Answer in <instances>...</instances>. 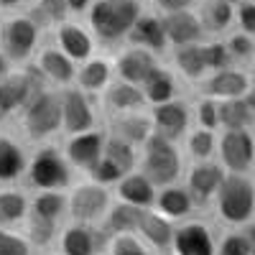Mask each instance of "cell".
I'll use <instances>...</instances> for the list:
<instances>
[{
    "label": "cell",
    "mask_w": 255,
    "mask_h": 255,
    "mask_svg": "<svg viewBox=\"0 0 255 255\" xmlns=\"http://www.w3.org/2000/svg\"><path fill=\"white\" fill-rule=\"evenodd\" d=\"M18 130L23 140L38 145L51 143L56 135H61V100L59 90L44 84L41 90L31 95V100L23 105V110L15 115Z\"/></svg>",
    "instance_id": "cell-1"
},
{
    "label": "cell",
    "mask_w": 255,
    "mask_h": 255,
    "mask_svg": "<svg viewBox=\"0 0 255 255\" xmlns=\"http://www.w3.org/2000/svg\"><path fill=\"white\" fill-rule=\"evenodd\" d=\"M140 13V0H92L87 10V28L97 44L115 46L120 41H128V33Z\"/></svg>",
    "instance_id": "cell-2"
},
{
    "label": "cell",
    "mask_w": 255,
    "mask_h": 255,
    "mask_svg": "<svg viewBox=\"0 0 255 255\" xmlns=\"http://www.w3.org/2000/svg\"><path fill=\"white\" fill-rule=\"evenodd\" d=\"M23 179L33 191H46V189L67 191L74 181V168L56 143H38L33 153H28Z\"/></svg>",
    "instance_id": "cell-3"
},
{
    "label": "cell",
    "mask_w": 255,
    "mask_h": 255,
    "mask_svg": "<svg viewBox=\"0 0 255 255\" xmlns=\"http://www.w3.org/2000/svg\"><path fill=\"white\" fill-rule=\"evenodd\" d=\"M212 202H215L217 217L225 225L240 227L255 217V179L250 174L227 171Z\"/></svg>",
    "instance_id": "cell-4"
},
{
    "label": "cell",
    "mask_w": 255,
    "mask_h": 255,
    "mask_svg": "<svg viewBox=\"0 0 255 255\" xmlns=\"http://www.w3.org/2000/svg\"><path fill=\"white\" fill-rule=\"evenodd\" d=\"M138 171L145 174L156 186L181 181V176H184V156H181L179 143L153 133L140 145Z\"/></svg>",
    "instance_id": "cell-5"
},
{
    "label": "cell",
    "mask_w": 255,
    "mask_h": 255,
    "mask_svg": "<svg viewBox=\"0 0 255 255\" xmlns=\"http://www.w3.org/2000/svg\"><path fill=\"white\" fill-rule=\"evenodd\" d=\"M113 199V189L90 176H84L82 181H72V186L67 189V220L100 227Z\"/></svg>",
    "instance_id": "cell-6"
},
{
    "label": "cell",
    "mask_w": 255,
    "mask_h": 255,
    "mask_svg": "<svg viewBox=\"0 0 255 255\" xmlns=\"http://www.w3.org/2000/svg\"><path fill=\"white\" fill-rule=\"evenodd\" d=\"M41 28L28 13H10L0 20V51H3L13 67L28 64L41 44Z\"/></svg>",
    "instance_id": "cell-7"
},
{
    "label": "cell",
    "mask_w": 255,
    "mask_h": 255,
    "mask_svg": "<svg viewBox=\"0 0 255 255\" xmlns=\"http://www.w3.org/2000/svg\"><path fill=\"white\" fill-rule=\"evenodd\" d=\"M44 79L38 77V72L33 69V64H23V67H13L3 79H0V123L13 120L23 105L31 100V95L36 90L44 87Z\"/></svg>",
    "instance_id": "cell-8"
},
{
    "label": "cell",
    "mask_w": 255,
    "mask_h": 255,
    "mask_svg": "<svg viewBox=\"0 0 255 255\" xmlns=\"http://www.w3.org/2000/svg\"><path fill=\"white\" fill-rule=\"evenodd\" d=\"M59 100H61V135L84 133L100 125V108H95V97L82 92L77 84L59 90Z\"/></svg>",
    "instance_id": "cell-9"
},
{
    "label": "cell",
    "mask_w": 255,
    "mask_h": 255,
    "mask_svg": "<svg viewBox=\"0 0 255 255\" xmlns=\"http://www.w3.org/2000/svg\"><path fill=\"white\" fill-rule=\"evenodd\" d=\"M225 171L250 174L255 166V135L250 128H235V130H220L217 135V156Z\"/></svg>",
    "instance_id": "cell-10"
},
{
    "label": "cell",
    "mask_w": 255,
    "mask_h": 255,
    "mask_svg": "<svg viewBox=\"0 0 255 255\" xmlns=\"http://www.w3.org/2000/svg\"><path fill=\"white\" fill-rule=\"evenodd\" d=\"M105 240L108 235L102 232V227L67 220L59 227L54 250L59 255H97L105 250Z\"/></svg>",
    "instance_id": "cell-11"
},
{
    "label": "cell",
    "mask_w": 255,
    "mask_h": 255,
    "mask_svg": "<svg viewBox=\"0 0 255 255\" xmlns=\"http://www.w3.org/2000/svg\"><path fill=\"white\" fill-rule=\"evenodd\" d=\"M148 115H151L156 135H163V138L176 140V143L184 140V135L191 130V120H194V113H191V108L181 97H174V100L161 102V105H151Z\"/></svg>",
    "instance_id": "cell-12"
},
{
    "label": "cell",
    "mask_w": 255,
    "mask_h": 255,
    "mask_svg": "<svg viewBox=\"0 0 255 255\" xmlns=\"http://www.w3.org/2000/svg\"><path fill=\"white\" fill-rule=\"evenodd\" d=\"M105 138H108L105 128L97 125V128H92V130L67 135V140H64V145H61V151H64V156H67V161L72 163L74 171L87 176L92 168H95V163L102 158Z\"/></svg>",
    "instance_id": "cell-13"
},
{
    "label": "cell",
    "mask_w": 255,
    "mask_h": 255,
    "mask_svg": "<svg viewBox=\"0 0 255 255\" xmlns=\"http://www.w3.org/2000/svg\"><path fill=\"white\" fill-rule=\"evenodd\" d=\"M31 64H33V69L38 72V77L44 79L49 87L64 90V87H69V84H74L77 61H72L56 44L38 46L33 59H31Z\"/></svg>",
    "instance_id": "cell-14"
},
{
    "label": "cell",
    "mask_w": 255,
    "mask_h": 255,
    "mask_svg": "<svg viewBox=\"0 0 255 255\" xmlns=\"http://www.w3.org/2000/svg\"><path fill=\"white\" fill-rule=\"evenodd\" d=\"M215 250H217V238L209 230V225L194 217L176 222L171 255H215Z\"/></svg>",
    "instance_id": "cell-15"
},
{
    "label": "cell",
    "mask_w": 255,
    "mask_h": 255,
    "mask_svg": "<svg viewBox=\"0 0 255 255\" xmlns=\"http://www.w3.org/2000/svg\"><path fill=\"white\" fill-rule=\"evenodd\" d=\"M225 174L227 171L222 168V163L217 158L194 161V163L186 168L184 184L191 191V197H194L197 207H204V204H209L212 199H215V194H217V189H220Z\"/></svg>",
    "instance_id": "cell-16"
},
{
    "label": "cell",
    "mask_w": 255,
    "mask_h": 255,
    "mask_svg": "<svg viewBox=\"0 0 255 255\" xmlns=\"http://www.w3.org/2000/svg\"><path fill=\"white\" fill-rule=\"evenodd\" d=\"M54 44L67 54L72 61H84L90 59L95 54V46L97 41L92 36V31L87 26L77 23V20H59V23L54 26Z\"/></svg>",
    "instance_id": "cell-17"
},
{
    "label": "cell",
    "mask_w": 255,
    "mask_h": 255,
    "mask_svg": "<svg viewBox=\"0 0 255 255\" xmlns=\"http://www.w3.org/2000/svg\"><path fill=\"white\" fill-rule=\"evenodd\" d=\"M100 110L105 115H120V113H133V110H145L148 102L143 97V90L138 87V84H130L125 79H113L108 87H105L100 95Z\"/></svg>",
    "instance_id": "cell-18"
},
{
    "label": "cell",
    "mask_w": 255,
    "mask_h": 255,
    "mask_svg": "<svg viewBox=\"0 0 255 255\" xmlns=\"http://www.w3.org/2000/svg\"><path fill=\"white\" fill-rule=\"evenodd\" d=\"M174 230H176V222L163 217L158 209L148 207L143 209L140 215V222H138V238L151 248L156 255H171V243H174Z\"/></svg>",
    "instance_id": "cell-19"
},
{
    "label": "cell",
    "mask_w": 255,
    "mask_h": 255,
    "mask_svg": "<svg viewBox=\"0 0 255 255\" xmlns=\"http://www.w3.org/2000/svg\"><path fill=\"white\" fill-rule=\"evenodd\" d=\"M156 64H158V56L153 51H148L143 46L128 44L113 59V69H115V77L118 79H125V82L138 84V87H140V82L156 69Z\"/></svg>",
    "instance_id": "cell-20"
},
{
    "label": "cell",
    "mask_w": 255,
    "mask_h": 255,
    "mask_svg": "<svg viewBox=\"0 0 255 255\" xmlns=\"http://www.w3.org/2000/svg\"><path fill=\"white\" fill-rule=\"evenodd\" d=\"M161 15V26L166 33L168 46H184V44H194V41L204 38V26L197 13L191 10H174V13H158Z\"/></svg>",
    "instance_id": "cell-21"
},
{
    "label": "cell",
    "mask_w": 255,
    "mask_h": 255,
    "mask_svg": "<svg viewBox=\"0 0 255 255\" xmlns=\"http://www.w3.org/2000/svg\"><path fill=\"white\" fill-rule=\"evenodd\" d=\"M202 90L204 95L209 97H217V100H225V97H243L248 90H250V77L245 69L230 64L225 69H217V72H209L202 82Z\"/></svg>",
    "instance_id": "cell-22"
},
{
    "label": "cell",
    "mask_w": 255,
    "mask_h": 255,
    "mask_svg": "<svg viewBox=\"0 0 255 255\" xmlns=\"http://www.w3.org/2000/svg\"><path fill=\"white\" fill-rule=\"evenodd\" d=\"M153 209H158L168 220L181 222V220H189L197 212V202H194V197H191V191L186 189V184L174 181V184L158 186Z\"/></svg>",
    "instance_id": "cell-23"
},
{
    "label": "cell",
    "mask_w": 255,
    "mask_h": 255,
    "mask_svg": "<svg viewBox=\"0 0 255 255\" xmlns=\"http://www.w3.org/2000/svg\"><path fill=\"white\" fill-rule=\"evenodd\" d=\"M105 130H108L110 135H115V138H123V140L140 148L148 138L153 135V123H151V115H148L145 110H133V113L110 115Z\"/></svg>",
    "instance_id": "cell-24"
},
{
    "label": "cell",
    "mask_w": 255,
    "mask_h": 255,
    "mask_svg": "<svg viewBox=\"0 0 255 255\" xmlns=\"http://www.w3.org/2000/svg\"><path fill=\"white\" fill-rule=\"evenodd\" d=\"M113 79H115V69H113V59H108V56L92 54L90 59H84V61L77 64L74 84L82 92H87L92 97H97Z\"/></svg>",
    "instance_id": "cell-25"
},
{
    "label": "cell",
    "mask_w": 255,
    "mask_h": 255,
    "mask_svg": "<svg viewBox=\"0 0 255 255\" xmlns=\"http://www.w3.org/2000/svg\"><path fill=\"white\" fill-rule=\"evenodd\" d=\"M156 191H158V186L148 179L145 174H140L138 168H135V171H130V174H125V176L113 186L115 199L128 202V204H133V207H140V209L153 207Z\"/></svg>",
    "instance_id": "cell-26"
},
{
    "label": "cell",
    "mask_w": 255,
    "mask_h": 255,
    "mask_svg": "<svg viewBox=\"0 0 255 255\" xmlns=\"http://www.w3.org/2000/svg\"><path fill=\"white\" fill-rule=\"evenodd\" d=\"M128 44L143 46L148 51H153L156 56H161L168 49V41H166V33L161 26V15L143 10L135 20V26L130 28V33H128Z\"/></svg>",
    "instance_id": "cell-27"
},
{
    "label": "cell",
    "mask_w": 255,
    "mask_h": 255,
    "mask_svg": "<svg viewBox=\"0 0 255 255\" xmlns=\"http://www.w3.org/2000/svg\"><path fill=\"white\" fill-rule=\"evenodd\" d=\"M28 153L15 135L0 130V184H15L26 174Z\"/></svg>",
    "instance_id": "cell-28"
},
{
    "label": "cell",
    "mask_w": 255,
    "mask_h": 255,
    "mask_svg": "<svg viewBox=\"0 0 255 255\" xmlns=\"http://www.w3.org/2000/svg\"><path fill=\"white\" fill-rule=\"evenodd\" d=\"M31 197L26 189L15 184H0V225L3 227H20L28 215Z\"/></svg>",
    "instance_id": "cell-29"
},
{
    "label": "cell",
    "mask_w": 255,
    "mask_h": 255,
    "mask_svg": "<svg viewBox=\"0 0 255 255\" xmlns=\"http://www.w3.org/2000/svg\"><path fill=\"white\" fill-rule=\"evenodd\" d=\"M140 90H143V97L148 102V108H151V105H161V102H168V100L179 97V79L171 69L156 64V69L140 82Z\"/></svg>",
    "instance_id": "cell-30"
},
{
    "label": "cell",
    "mask_w": 255,
    "mask_h": 255,
    "mask_svg": "<svg viewBox=\"0 0 255 255\" xmlns=\"http://www.w3.org/2000/svg\"><path fill=\"white\" fill-rule=\"evenodd\" d=\"M174 67L176 72L189 79V82H202L209 74L207 56H204V41H194V44L174 46Z\"/></svg>",
    "instance_id": "cell-31"
},
{
    "label": "cell",
    "mask_w": 255,
    "mask_h": 255,
    "mask_svg": "<svg viewBox=\"0 0 255 255\" xmlns=\"http://www.w3.org/2000/svg\"><path fill=\"white\" fill-rule=\"evenodd\" d=\"M105 133H108V130H105ZM138 153H140V148L133 145V143H128V140H123V138H115L110 133H108V138H105L102 158L108 161L110 166H115L123 176L138 168Z\"/></svg>",
    "instance_id": "cell-32"
},
{
    "label": "cell",
    "mask_w": 255,
    "mask_h": 255,
    "mask_svg": "<svg viewBox=\"0 0 255 255\" xmlns=\"http://www.w3.org/2000/svg\"><path fill=\"white\" fill-rule=\"evenodd\" d=\"M140 215H143L140 207H133L128 202L113 199V204H110L108 215H105L100 227H102L105 235H115V232H135L138 222H140Z\"/></svg>",
    "instance_id": "cell-33"
},
{
    "label": "cell",
    "mask_w": 255,
    "mask_h": 255,
    "mask_svg": "<svg viewBox=\"0 0 255 255\" xmlns=\"http://www.w3.org/2000/svg\"><path fill=\"white\" fill-rule=\"evenodd\" d=\"M28 212L44 220H51V222H67V191H61V189L36 191L31 197Z\"/></svg>",
    "instance_id": "cell-34"
},
{
    "label": "cell",
    "mask_w": 255,
    "mask_h": 255,
    "mask_svg": "<svg viewBox=\"0 0 255 255\" xmlns=\"http://www.w3.org/2000/svg\"><path fill=\"white\" fill-rule=\"evenodd\" d=\"M217 115H220V130H235V128H250V108L243 97H225L217 100Z\"/></svg>",
    "instance_id": "cell-35"
},
{
    "label": "cell",
    "mask_w": 255,
    "mask_h": 255,
    "mask_svg": "<svg viewBox=\"0 0 255 255\" xmlns=\"http://www.w3.org/2000/svg\"><path fill=\"white\" fill-rule=\"evenodd\" d=\"M217 135H220V130H209V128H199V125L191 128L184 135L186 153L191 156V161L215 158L217 156Z\"/></svg>",
    "instance_id": "cell-36"
},
{
    "label": "cell",
    "mask_w": 255,
    "mask_h": 255,
    "mask_svg": "<svg viewBox=\"0 0 255 255\" xmlns=\"http://www.w3.org/2000/svg\"><path fill=\"white\" fill-rule=\"evenodd\" d=\"M199 20L204 26V33H222L232 26V20H235V5L225 3V0H209L204 3L202 13H199Z\"/></svg>",
    "instance_id": "cell-37"
},
{
    "label": "cell",
    "mask_w": 255,
    "mask_h": 255,
    "mask_svg": "<svg viewBox=\"0 0 255 255\" xmlns=\"http://www.w3.org/2000/svg\"><path fill=\"white\" fill-rule=\"evenodd\" d=\"M105 253L108 255H156L138 238V232H115V235H108Z\"/></svg>",
    "instance_id": "cell-38"
},
{
    "label": "cell",
    "mask_w": 255,
    "mask_h": 255,
    "mask_svg": "<svg viewBox=\"0 0 255 255\" xmlns=\"http://www.w3.org/2000/svg\"><path fill=\"white\" fill-rule=\"evenodd\" d=\"M28 15L41 28H46V26H56L59 20H67L69 5H67V0H36L28 8Z\"/></svg>",
    "instance_id": "cell-39"
},
{
    "label": "cell",
    "mask_w": 255,
    "mask_h": 255,
    "mask_svg": "<svg viewBox=\"0 0 255 255\" xmlns=\"http://www.w3.org/2000/svg\"><path fill=\"white\" fill-rule=\"evenodd\" d=\"M0 255H36V248L20 227L0 225Z\"/></svg>",
    "instance_id": "cell-40"
},
{
    "label": "cell",
    "mask_w": 255,
    "mask_h": 255,
    "mask_svg": "<svg viewBox=\"0 0 255 255\" xmlns=\"http://www.w3.org/2000/svg\"><path fill=\"white\" fill-rule=\"evenodd\" d=\"M225 44H227V51H230L232 61H253V56H255V36L238 31V33H232Z\"/></svg>",
    "instance_id": "cell-41"
},
{
    "label": "cell",
    "mask_w": 255,
    "mask_h": 255,
    "mask_svg": "<svg viewBox=\"0 0 255 255\" xmlns=\"http://www.w3.org/2000/svg\"><path fill=\"white\" fill-rule=\"evenodd\" d=\"M194 113V123L199 128H209V130H220V115H217V97H209L204 95L197 108L191 110Z\"/></svg>",
    "instance_id": "cell-42"
},
{
    "label": "cell",
    "mask_w": 255,
    "mask_h": 255,
    "mask_svg": "<svg viewBox=\"0 0 255 255\" xmlns=\"http://www.w3.org/2000/svg\"><path fill=\"white\" fill-rule=\"evenodd\" d=\"M204 56H207L209 72H217V69H225V67H230V64H235L232 56H230V51H227V44L220 41V38L204 41Z\"/></svg>",
    "instance_id": "cell-43"
},
{
    "label": "cell",
    "mask_w": 255,
    "mask_h": 255,
    "mask_svg": "<svg viewBox=\"0 0 255 255\" xmlns=\"http://www.w3.org/2000/svg\"><path fill=\"white\" fill-rule=\"evenodd\" d=\"M215 255H253V253H250V248L243 240L240 232L238 230H230V232H225V235L217 240Z\"/></svg>",
    "instance_id": "cell-44"
},
{
    "label": "cell",
    "mask_w": 255,
    "mask_h": 255,
    "mask_svg": "<svg viewBox=\"0 0 255 255\" xmlns=\"http://www.w3.org/2000/svg\"><path fill=\"white\" fill-rule=\"evenodd\" d=\"M235 20L243 33L255 36V0H240L235 5Z\"/></svg>",
    "instance_id": "cell-45"
},
{
    "label": "cell",
    "mask_w": 255,
    "mask_h": 255,
    "mask_svg": "<svg viewBox=\"0 0 255 255\" xmlns=\"http://www.w3.org/2000/svg\"><path fill=\"white\" fill-rule=\"evenodd\" d=\"M158 13H174V10H191L197 0H153Z\"/></svg>",
    "instance_id": "cell-46"
},
{
    "label": "cell",
    "mask_w": 255,
    "mask_h": 255,
    "mask_svg": "<svg viewBox=\"0 0 255 255\" xmlns=\"http://www.w3.org/2000/svg\"><path fill=\"white\" fill-rule=\"evenodd\" d=\"M240 235H243V240L248 243V248H250V253H255V217L253 220H248V222H243L240 227H235Z\"/></svg>",
    "instance_id": "cell-47"
},
{
    "label": "cell",
    "mask_w": 255,
    "mask_h": 255,
    "mask_svg": "<svg viewBox=\"0 0 255 255\" xmlns=\"http://www.w3.org/2000/svg\"><path fill=\"white\" fill-rule=\"evenodd\" d=\"M67 5H69V13H87L92 0H67Z\"/></svg>",
    "instance_id": "cell-48"
},
{
    "label": "cell",
    "mask_w": 255,
    "mask_h": 255,
    "mask_svg": "<svg viewBox=\"0 0 255 255\" xmlns=\"http://www.w3.org/2000/svg\"><path fill=\"white\" fill-rule=\"evenodd\" d=\"M28 0H0V10H15L20 5H26Z\"/></svg>",
    "instance_id": "cell-49"
},
{
    "label": "cell",
    "mask_w": 255,
    "mask_h": 255,
    "mask_svg": "<svg viewBox=\"0 0 255 255\" xmlns=\"http://www.w3.org/2000/svg\"><path fill=\"white\" fill-rule=\"evenodd\" d=\"M10 69H13V64H10V59H8V56H5L3 51H0V79H3V77H5V74H8Z\"/></svg>",
    "instance_id": "cell-50"
},
{
    "label": "cell",
    "mask_w": 255,
    "mask_h": 255,
    "mask_svg": "<svg viewBox=\"0 0 255 255\" xmlns=\"http://www.w3.org/2000/svg\"><path fill=\"white\" fill-rule=\"evenodd\" d=\"M243 100H245V105L250 108V113H255V87H253V84H250V90L243 95Z\"/></svg>",
    "instance_id": "cell-51"
},
{
    "label": "cell",
    "mask_w": 255,
    "mask_h": 255,
    "mask_svg": "<svg viewBox=\"0 0 255 255\" xmlns=\"http://www.w3.org/2000/svg\"><path fill=\"white\" fill-rule=\"evenodd\" d=\"M248 77H250V84L255 87V56H253V61H250V72H248Z\"/></svg>",
    "instance_id": "cell-52"
},
{
    "label": "cell",
    "mask_w": 255,
    "mask_h": 255,
    "mask_svg": "<svg viewBox=\"0 0 255 255\" xmlns=\"http://www.w3.org/2000/svg\"><path fill=\"white\" fill-rule=\"evenodd\" d=\"M250 133L255 135V113H253V118H250Z\"/></svg>",
    "instance_id": "cell-53"
},
{
    "label": "cell",
    "mask_w": 255,
    "mask_h": 255,
    "mask_svg": "<svg viewBox=\"0 0 255 255\" xmlns=\"http://www.w3.org/2000/svg\"><path fill=\"white\" fill-rule=\"evenodd\" d=\"M225 3H230V5H238V3H240V0H225Z\"/></svg>",
    "instance_id": "cell-54"
},
{
    "label": "cell",
    "mask_w": 255,
    "mask_h": 255,
    "mask_svg": "<svg viewBox=\"0 0 255 255\" xmlns=\"http://www.w3.org/2000/svg\"><path fill=\"white\" fill-rule=\"evenodd\" d=\"M44 255H59V253H56V250H54V253H44Z\"/></svg>",
    "instance_id": "cell-55"
},
{
    "label": "cell",
    "mask_w": 255,
    "mask_h": 255,
    "mask_svg": "<svg viewBox=\"0 0 255 255\" xmlns=\"http://www.w3.org/2000/svg\"><path fill=\"white\" fill-rule=\"evenodd\" d=\"M97 255H108V253H105V250H102V253H97Z\"/></svg>",
    "instance_id": "cell-56"
},
{
    "label": "cell",
    "mask_w": 255,
    "mask_h": 255,
    "mask_svg": "<svg viewBox=\"0 0 255 255\" xmlns=\"http://www.w3.org/2000/svg\"><path fill=\"white\" fill-rule=\"evenodd\" d=\"M253 255H255V253H253Z\"/></svg>",
    "instance_id": "cell-57"
}]
</instances>
